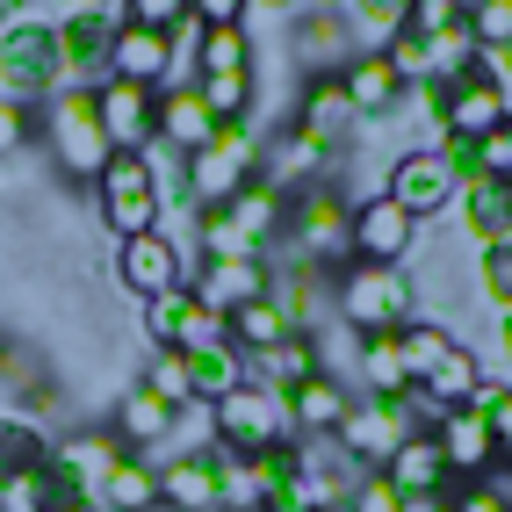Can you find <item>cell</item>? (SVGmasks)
Listing matches in <instances>:
<instances>
[{
  "instance_id": "cell-58",
  "label": "cell",
  "mask_w": 512,
  "mask_h": 512,
  "mask_svg": "<svg viewBox=\"0 0 512 512\" xmlns=\"http://www.w3.org/2000/svg\"><path fill=\"white\" fill-rule=\"evenodd\" d=\"M491 433H498V448L512 462V390H498V404H491Z\"/></svg>"
},
{
  "instance_id": "cell-16",
  "label": "cell",
  "mask_w": 512,
  "mask_h": 512,
  "mask_svg": "<svg viewBox=\"0 0 512 512\" xmlns=\"http://www.w3.org/2000/svg\"><path fill=\"white\" fill-rule=\"evenodd\" d=\"M260 174L275 181L282 195H303V188H318V181H339V159L311 138V130H275V138L260 145Z\"/></svg>"
},
{
  "instance_id": "cell-5",
  "label": "cell",
  "mask_w": 512,
  "mask_h": 512,
  "mask_svg": "<svg viewBox=\"0 0 512 512\" xmlns=\"http://www.w3.org/2000/svg\"><path fill=\"white\" fill-rule=\"evenodd\" d=\"M260 174V130L253 123H217V138L188 159V195L195 210H231V195Z\"/></svg>"
},
{
  "instance_id": "cell-54",
  "label": "cell",
  "mask_w": 512,
  "mask_h": 512,
  "mask_svg": "<svg viewBox=\"0 0 512 512\" xmlns=\"http://www.w3.org/2000/svg\"><path fill=\"white\" fill-rule=\"evenodd\" d=\"M476 159H484L491 181H512V116L491 130V138H476Z\"/></svg>"
},
{
  "instance_id": "cell-12",
  "label": "cell",
  "mask_w": 512,
  "mask_h": 512,
  "mask_svg": "<svg viewBox=\"0 0 512 512\" xmlns=\"http://www.w3.org/2000/svg\"><path fill=\"white\" fill-rule=\"evenodd\" d=\"M296 130H311L332 159H347L354 138H361V116H354V101H347V80H339V73L296 80Z\"/></svg>"
},
{
  "instance_id": "cell-22",
  "label": "cell",
  "mask_w": 512,
  "mask_h": 512,
  "mask_svg": "<svg viewBox=\"0 0 512 512\" xmlns=\"http://www.w3.org/2000/svg\"><path fill=\"white\" fill-rule=\"evenodd\" d=\"M505 116H512V101H505V87L484 80V73H462V80L448 87V101H440V123H448L455 138H491Z\"/></svg>"
},
{
  "instance_id": "cell-3",
  "label": "cell",
  "mask_w": 512,
  "mask_h": 512,
  "mask_svg": "<svg viewBox=\"0 0 512 512\" xmlns=\"http://www.w3.org/2000/svg\"><path fill=\"white\" fill-rule=\"evenodd\" d=\"M332 318L347 332H397L419 318L412 267H339L332 275Z\"/></svg>"
},
{
  "instance_id": "cell-1",
  "label": "cell",
  "mask_w": 512,
  "mask_h": 512,
  "mask_svg": "<svg viewBox=\"0 0 512 512\" xmlns=\"http://www.w3.org/2000/svg\"><path fill=\"white\" fill-rule=\"evenodd\" d=\"M289 253L296 267H318V275H339V267H354V195L339 181H318L289 195Z\"/></svg>"
},
{
  "instance_id": "cell-46",
  "label": "cell",
  "mask_w": 512,
  "mask_h": 512,
  "mask_svg": "<svg viewBox=\"0 0 512 512\" xmlns=\"http://www.w3.org/2000/svg\"><path fill=\"white\" fill-rule=\"evenodd\" d=\"M0 397H8V404L44 397V361L29 347H15V339H0Z\"/></svg>"
},
{
  "instance_id": "cell-49",
  "label": "cell",
  "mask_w": 512,
  "mask_h": 512,
  "mask_svg": "<svg viewBox=\"0 0 512 512\" xmlns=\"http://www.w3.org/2000/svg\"><path fill=\"white\" fill-rule=\"evenodd\" d=\"M383 58L397 65L404 87H426V80H433V51H426V37H412V29H397V37L383 44Z\"/></svg>"
},
{
  "instance_id": "cell-35",
  "label": "cell",
  "mask_w": 512,
  "mask_h": 512,
  "mask_svg": "<svg viewBox=\"0 0 512 512\" xmlns=\"http://www.w3.org/2000/svg\"><path fill=\"white\" fill-rule=\"evenodd\" d=\"M484 375H491V368H484V354H476V347H469V339H455V354H448V361H440V368L426 375V383H419V390H426V397L440 404V412H455V404H469L476 390H484Z\"/></svg>"
},
{
  "instance_id": "cell-24",
  "label": "cell",
  "mask_w": 512,
  "mask_h": 512,
  "mask_svg": "<svg viewBox=\"0 0 512 512\" xmlns=\"http://www.w3.org/2000/svg\"><path fill=\"white\" fill-rule=\"evenodd\" d=\"M332 275H318V267H275L267 275V303L289 318V332H325V311H332Z\"/></svg>"
},
{
  "instance_id": "cell-59",
  "label": "cell",
  "mask_w": 512,
  "mask_h": 512,
  "mask_svg": "<svg viewBox=\"0 0 512 512\" xmlns=\"http://www.w3.org/2000/svg\"><path fill=\"white\" fill-rule=\"evenodd\" d=\"M289 15H303V0H253V22H282L289 29Z\"/></svg>"
},
{
  "instance_id": "cell-19",
  "label": "cell",
  "mask_w": 512,
  "mask_h": 512,
  "mask_svg": "<svg viewBox=\"0 0 512 512\" xmlns=\"http://www.w3.org/2000/svg\"><path fill=\"white\" fill-rule=\"evenodd\" d=\"M282 404H289V433L296 440H332L347 426V412H354V390L339 383V375H311V383H296Z\"/></svg>"
},
{
  "instance_id": "cell-43",
  "label": "cell",
  "mask_w": 512,
  "mask_h": 512,
  "mask_svg": "<svg viewBox=\"0 0 512 512\" xmlns=\"http://www.w3.org/2000/svg\"><path fill=\"white\" fill-rule=\"evenodd\" d=\"M469 282H476V296L491 303V318H498V311H512V231H505V238H491V246H476Z\"/></svg>"
},
{
  "instance_id": "cell-42",
  "label": "cell",
  "mask_w": 512,
  "mask_h": 512,
  "mask_svg": "<svg viewBox=\"0 0 512 512\" xmlns=\"http://www.w3.org/2000/svg\"><path fill=\"white\" fill-rule=\"evenodd\" d=\"M37 462H51V433L29 412H0V476L8 469H37Z\"/></svg>"
},
{
  "instance_id": "cell-60",
  "label": "cell",
  "mask_w": 512,
  "mask_h": 512,
  "mask_svg": "<svg viewBox=\"0 0 512 512\" xmlns=\"http://www.w3.org/2000/svg\"><path fill=\"white\" fill-rule=\"evenodd\" d=\"M404 512H455V491H419V498H404Z\"/></svg>"
},
{
  "instance_id": "cell-31",
  "label": "cell",
  "mask_w": 512,
  "mask_h": 512,
  "mask_svg": "<svg viewBox=\"0 0 512 512\" xmlns=\"http://www.w3.org/2000/svg\"><path fill=\"white\" fill-rule=\"evenodd\" d=\"M311 375H325V354H318V332H289L282 347H267V354H253V383H267V390H296V383H311Z\"/></svg>"
},
{
  "instance_id": "cell-29",
  "label": "cell",
  "mask_w": 512,
  "mask_h": 512,
  "mask_svg": "<svg viewBox=\"0 0 512 512\" xmlns=\"http://www.w3.org/2000/svg\"><path fill=\"white\" fill-rule=\"evenodd\" d=\"M224 217H231L238 231H253L260 246L275 253V246H282V231H289V195H282L275 181H267V174H253L246 188L231 195V210H224Z\"/></svg>"
},
{
  "instance_id": "cell-11",
  "label": "cell",
  "mask_w": 512,
  "mask_h": 512,
  "mask_svg": "<svg viewBox=\"0 0 512 512\" xmlns=\"http://www.w3.org/2000/svg\"><path fill=\"white\" fill-rule=\"evenodd\" d=\"M433 440H440V455H448V476H455V484H484V476L505 469V448H498V433H491V412H476V404L440 412Z\"/></svg>"
},
{
  "instance_id": "cell-44",
  "label": "cell",
  "mask_w": 512,
  "mask_h": 512,
  "mask_svg": "<svg viewBox=\"0 0 512 512\" xmlns=\"http://www.w3.org/2000/svg\"><path fill=\"white\" fill-rule=\"evenodd\" d=\"M138 383H145L159 404H174V412H181V404H195V383H188V354H181V347H152Z\"/></svg>"
},
{
  "instance_id": "cell-13",
  "label": "cell",
  "mask_w": 512,
  "mask_h": 512,
  "mask_svg": "<svg viewBox=\"0 0 512 512\" xmlns=\"http://www.w3.org/2000/svg\"><path fill=\"white\" fill-rule=\"evenodd\" d=\"M123 0H101L94 15L80 22H58V58H65V80L73 87H101L109 80V51H116V29H123Z\"/></svg>"
},
{
  "instance_id": "cell-55",
  "label": "cell",
  "mask_w": 512,
  "mask_h": 512,
  "mask_svg": "<svg viewBox=\"0 0 512 512\" xmlns=\"http://www.w3.org/2000/svg\"><path fill=\"white\" fill-rule=\"evenodd\" d=\"M123 15L145 22V29H174V22L188 15V0H123Z\"/></svg>"
},
{
  "instance_id": "cell-40",
  "label": "cell",
  "mask_w": 512,
  "mask_h": 512,
  "mask_svg": "<svg viewBox=\"0 0 512 512\" xmlns=\"http://www.w3.org/2000/svg\"><path fill=\"white\" fill-rule=\"evenodd\" d=\"M282 339H289V318L267 296H253V303H238V311H231V347L246 354V361L267 354V347H282Z\"/></svg>"
},
{
  "instance_id": "cell-23",
  "label": "cell",
  "mask_w": 512,
  "mask_h": 512,
  "mask_svg": "<svg viewBox=\"0 0 512 512\" xmlns=\"http://www.w3.org/2000/svg\"><path fill=\"white\" fill-rule=\"evenodd\" d=\"M123 455H130V448H123L109 426H73V433L51 440V469L73 476V484H87V491H101V476H109Z\"/></svg>"
},
{
  "instance_id": "cell-20",
  "label": "cell",
  "mask_w": 512,
  "mask_h": 512,
  "mask_svg": "<svg viewBox=\"0 0 512 512\" xmlns=\"http://www.w3.org/2000/svg\"><path fill=\"white\" fill-rule=\"evenodd\" d=\"M267 275L275 267L267 260H195V275H188V289L210 303L217 318H231L238 303H253V296H267Z\"/></svg>"
},
{
  "instance_id": "cell-53",
  "label": "cell",
  "mask_w": 512,
  "mask_h": 512,
  "mask_svg": "<svg viewBox=\"0 0 512 512\" xmlns=\"http://www.w3.org/2000/svg\"><path fill=\"white\" fill-rule=\"evenodd\" d=\"M462 22V0H412V37H440V29H455Z\"/></svg>"
},
{
  "instance_id": "cell-41",
  "label": "cell",
  "mask_w": 512,
  "mask_h": 512,
  "mask_svg": "<svg viewBox=\"0 0 512 512\" xmlns=\"http://www.w3.org/2000/svg\"><path fill=\"white\" fill-rule=\"evenodd\" d=\"M195 94L210 101L217 123H246L253 116V94H260V65H253V73H195Z\"/></svg>"
},
{
  "instance_id": "cell-34",
  "label": "cell",
  "mask_w": 512,
  "mask_h": 512,
  "mask_svg": "<svg viewBox=\"0 0 512 512\" xmlns=\"http://www.w3.org/2000/svg\"><path fill=\"white\" fill-rule=\"evenodd\" d=\"M101 512H166L159 505V469L145 462V455H123L109 476H101Z\"/></svg>"
},
{
  "instance_id": "cell-61",
  "label": "cell",
  "mask_w": 512,
  "mask_h": 512,
  "mask_svg": "<svg viewBox=\"0 0 512 512\" xmlns=\"http://www.w3.org/2000/svg\"><path fill=\"white\" fill-rule=\"evenodd\" d=\"M498 361H505V375H498V383L512 390V311H498Z\"/></svg>"
},
{
  "instance_id": "cell-10",
  "label": "cell",
  "mask_w": 512,
  "mask_h": 512,
  "mask_svg": "<svg viewBox=\"0 0 512 512\" xmlns=\"http://www.w3.org/2000/svg\"><path fill=\"white\" fill-rule=\"evenodd\" d=\"M188 275H195V253L174 246L166 231H145V238H123V246H116V282L138 296V303H152V296H166V289H181Z\"/></svg>"
},
{
  "instance_id": "cell-47",
  "label": "cell",
  "mask_w": 512,
  "mask_h": 512,
  "mask_svg": "<svg viewBox=\"0 0 512 512\" xmlns=\"http://www.w3.org/2000/svg\"><path fill=\"white\" fill-rule=\"evenodd\" d=\"M0 512H51V462L0 476Z\"/></svg>"
},
{
  "instance_id": "cell-45",
  "label": "cell",
  "mask_w": 512,
  "mask_h": 512,
  "mask_svg": "<svg viewBox=\"0 0 512 512\" xmlns=\"http://www.w3.org/2000/svg\"><path fill=\"white\" fill-rule=\"evenodd\" d=\"M426 51H433V80L440 87H455L462 73H476V29H469V15L455 29H440V37H426Z\"/></svg>"
},
{
  "instance_id": "cell-15",
  "label": "cell",
  "mask_w": 512,
  "mask_h": 512,
  "mask_svg": "<svg viewBox=\"0 0 512 512\" xmlns=\"http://www.w3.org/2000/svg\"><path fill=\"white\" fill-rule=\"evenodd\" d=\"M145 332H152V347H210V339H231V318H217L210 303H202L188 282L181 289H166L145 303Z\"/></svg>"
},
{
  "instance_id": "cell-26",
  "label": "cell",
  "mask_w": 512,
  "mask_h": 512,
  "mask_svg": "<svg viewBox=\"0 0 512 512\" xmlns=\"http://www.w3.org/2000/svg\"><path fill=\"white\" fill-rule=\"evenodd\" d=\"M339 80H347V101H354L361 123H390V116L404 109V80H397V65H390L383 51H361Z\"/></svg>"
},
{
  "instance_id": "cell-30",
  "label": "cell",
  "mask_w": 512,
  "mask_h": 512,
  "mask_svg": "<svg viewBox=\"0 0 512 512\" xmlns=\"http://www.w3.org/2000/svg\"><path fill=\"white\" fill-rule=\"evenodd\" d=\"M397 390H412L397 332H361V347H354V397H397Z\"/></svg>"
},
{
  "instance_id": "cell-38",
  "label": "cell",
  "mask_w": 512,
  "mask_h": 512,
  "mask_svg": "<svg viewBox=\"0 0 512 512\" xmlns=\"http://www.w3.org/2000/svg\"><path fill=\"white\" fill-rule=\"evenodd\" d=\"M404 22H412V0H347V37H354V51H383Z\"/></svg>"
},
{
  "instance_id": "cell-39",
  "label": "cell",
  "mask_w": 512,
  "mask_h": 512,
  "mask_svg": "<svg viewBox=\"0 0 512 512\" xmlns=\"http://www.w3.org/2000/svg\"><path fill=\"white\" fill-rule=\"evenodd\" d=\"M195 260H267V246L253 231H238L224 210H202L195 217Z\"/></svg>"
},
{
  "instance_id": "cell-17",
  "label": "cell",
  "mask_w": 512,
  "mask_h": 512,
  "mask_svg": "<svg viewBox=\"0 0 512 512\" xmlns=\"http://www.w3.org/2000/svg\"><path fill=\"white\" fill-rule=\"evenodd\" d=\"M94 101H101V130H109V145H116V152H145V145L159 138V87L101 80Z\"/></svg>"
},
{
  "instance_id": "cell-48",
  "label": "cell",
  "mask_w": 512,
  "mask_h": 512,
  "mask_svg": "<svg viewBox=\"0 0 512 512\" xmlns=\"http://www.w3.org/2000/svg\"><path fill=\"white\" fill-rule=\"evenodd\" d=\"M29 145H37V101L0 94V159H22Z\"/></svg>"
},
{
  "instance_id": "cell-51",
  "label": "cell",
  "mask_w": 512,
  "mask_h": 512,
  "mask_svg": "<svg viewBox=\"0 0 512 512\" xmlns=\"http://www.w3.org/2000/svg\"><path fill=\"white\" fill-rule=\"evenodd\" d=\"M469 29H476V51H505L512 44V0H476Z\"/></svg>"
},
{
  "instance_id": "cell-62",
  "label": "cell",
  "mask_w": 512,
  "mask_h": 512,
  "mask_svg": "<svg viewBox=\"0 0 512 512\" xmlns=\"http://www.w3.org/2000/svg\"><path fill=\"white\" fill-rule=\"evenodd\" d=\"M303 8H325V15H347V0H303Z\"/></svg>"
},
{
  "instance_id": "cell-57",
  "label": "cell",
  "mask_w": 512,
  "mask_h": 512,
  "mask_svg": "<svg viewBox=\"0 0 512 512\" xmlns=\"http://www.w3.org/2000/svg\"><path fill=\"white\" fill-rule=\"evenodd\" d=\"M101 8V0H29V15H37V22H80V15H94Z\"/></svg>"
},
{
  "instance_id": "cell-8",
  "label": "cell",
  "mask_w": 512,
  "mask_h": 512,
  "mask_svg": "<svg viewBox=\"0 0 512 512\" xmlns=\"http://www.w3.org/2000/svg\"><path fill=\"white\" fill-rule=\"evenodd\" d=\"M419 246H426V224L404 217L383 188L354 195V267H412Z\"/></svg>"
},
{
  "instance_id": "cell-18",
  "label": "cell",
  "mask_w": 512,
  "mask_h": 512,
  "mask_svg": "<svg viewBox=\"0 0 512 512\" xmlns=\"http://www.w3.org/2000/svg\"><path fill=\"white\" fill-rule=\"evenodd\" d=\"M289 58L303 65V80H311V73H347L361 51H354V37H347V15L303 8V15H289Z\"/></svg>"
},
{
  "instance_id": "cell-25",
  "label": "cell",
  "mask_w": 512,
  "mask_h": 512,
  "mask_svg": "<svg viewBox=\"0 0 512 512\" xmlns=\"http://www.w3.org/2000/svg\"><path fill=\"white\" fill-rule=\"evenodd\" d=\"M174 73V44L166 29H145V22H123L116 29V51H109V80H138V87H166Z\"/></svg>"
},
{
  "instance_id": "cell-63",
  "label": "cell",
  "mask_w": 512,
  "mask_h": 512,
  "mask_svg": "<svg viewBox=\"0 0 512 512\" xmlns=\"http://www.w3.org/2000/svg\"><path fill=\"white\" fill-rule=\"evenodd\" d=\"M29 8V0H0V22H8V15H22Z\"/></svg>"
},
{
  "instance_id": "cell-4",
  "label": "cell",
  "mask_w": 512,
  "mask_h": 512,
  "mask_svg": "<svg viewBox=\"0 0 512 512\" xmlns=\"http://www.w3.org/2000/svg\"><path fill=\"white\" fill-rule=\"evenodd\" d=\"M65 80V58H58V29L37 15H8L0 22V94H22V101H51Z\"/></svg>"
},
{
  "instance_id": "cell-33",
  "label": "cell",
  "mask_w": 512,
  "mask_h": 512,
  "mask_svg": "<svg viewBox=\"0 0 512 512\" xmlns=\"http://www.w3.org/2000/svg\"><path fill=\"white\" fill-rule=\"evenodd\" d=\"M188 383H195V404H217L224 390L253 383V361L231 339H210V347H188Z\"/></svg>"
},
{
  "instance_id": "cell-56",
  "label": "cell",
  "mask_w": 512,
  "mask_h": 512,
  "mask_svg": "<svg viewBox=\"0 0 512 512\" xmlns=\"http://www.w3.org/2000/svg\"><path fill=\"white\" fill-rule=\"evenodd\" d=\"M188 15L202 29H224V22H253V0H188Z\"/></svg>"
},
{
  "instance_id": "cell-6",
  "label": "cell",
  "mask_w": 512,
  "mask_h": 512,
  "mask_svg": "<svg viewBox=\"0 0 512 512\" xmlns=\"http://www.w3.org/2000/svg\"><path fill=\"white\" fill-rule=\"evenodd\" d=\"M210 419H217V448H231V455H267V448H282V440H296L282 390H267V383L224 390L210 404Z\"/></svg>"
},
{
  "instance_id": "cell-37",
  "label": "cell",
  "mask_w": 512,
  "mask_h": 512,
  "mask_svg": "<svg viewBox=\"0 0 512 512\" xmlns=\"http://www.w3.org/2000/svg\"><path fill=\"white\" fill-rule=\"evenodd\" d=\"M455 339L462 332H448L440 318H412V325H397V347H404V375H412V383H426V375L440 368L455 354Z\"/></svg>"
},
{
  "instance_id": "cell-21",
  "label": "cell",
  "mask_w": 512,
  "mask_h": 512,
  "mask_svg": "<svg viewBox=\"0 0 512 512\" xmlns=\"http://www.w3.org/2000/svg\"><path fill=\"white\" fill-rule=\"evenodd\" d=\"M440 224H448V231H462L469 238V246H491V238H505L512 231V181H469L462 195H455V210L448 217H440Z\"/></svg>"
},
{
  "instance_id": "cell-7",
  "label": "cell",
  "mask_w": 512,
  "mask_h": 512,
  "mask_svg": "<svg viewBox=\"0 0 512 512\" xmlns=\"http://www.w3.org/2000/svg\"><path fill=\"white\" fill-rule=\"evenodd\" d=\"M94 217L116 231V246H123V238L159 231V188H152V166L138 152H116L94 174Z\"/></svg>"
},
{
  "instance_id": "cell-32",
  "label": "cell",
  "mask_w": 512,
  "mask_h": 512,
  "mask_svg": "<svg viewBox=\"0 0 512 512\" xmlns=\"http://www.w3.org/2000/svg\"><path fill=\"white\" fill-rule=\"evenodd\" d=\"M390 484L404 491V498H419V491H455V476H448V455H440V440L433 433H412L404 448L390 455Z\"/></svg>"
},
{
  "instance_id": "cell-27",
  "label": "cell",
  "mask_w": 512,
  "mask_h": 512,
  "mask_svg": "<svg viewBox=\"0 0 512 512\" xmlns=\"http://www.w3.org/2000/svg\"><path fill=\"white\" fill-rule=\"evenodd\" d=\"M159 505H166V512H224L210 448H202V455H174V462H159Z\"/></svg>"
},
{
  "instance_id": "cell-14",
  "label": "cell",
  "mask_w": 512,
  "mask_h": 512,
  "mask_svg": "<svg viewBox=\"0 0 512 512\" xmlns=\"http://www.w3.org/2000/svg\"><path fill=\"white\" fill-rule=\"evenodd\" d=\"M109 433L123 440L130 455H145L152 469H159V462H174V404H159L145 383L116 390V404H109Z\"/></svg>"
},
{
  "instance_id": "cell-50",
  "label": "cell",
  "mask_w": 512,
  "mask_h": 512,
  "mask_svg": "<svg viewBox=\"0 0 512 512\" xmlns=\"http://www.w3.org/2000/svg\"><path fill=\"white\" fill-rule=\"evenodd\" d=\"M339 512H404V491L390 484L383 469H361V476H354V491H347V505H339Z\"/></svg>"
},
{
  "instance_id": "cell-9",
  "label": "cell",
  "mask_w": 512,
  "mask_h": 512,
  "mask_svg": "<svg viewBox=\"0 0 512 512\" xmlns=\"http://www.w3.org/2000/svg\"><path fill=\"white\" fill-rule=\"evenodd\" d=\"M383 195L397 202L404 217H419V224H440L455 210V174H448V159H440L433 145H404L397 159H390V174H383Z\"/></svg>"
},
{
  "instance_id": "cell-36",
  "label": "cell",
  "mask_w": 512,
  "mask_h": 512,
  "mask_svg": "<svg viewBox=\"0 0 512 512\" xmlns=\"http://www.w3.org/2000/svg\"><path fill=\"white\" fill-rule=\"evenodd\" d=\"M260 44H253V22H224V29H202V51H195V73H253Z\"/></svg>"
},
{
  "instance_id": "cell-2",
  "label": "cell",
  "mask_w": 512,
  "mask_h": 512,
  "mask_svg": "<svg viewBox=\"0 0 512 512\" xmlns=\"http://www.w3.org/2000/svg\"><path fill=\"white\" fill-rule=\"evenodd\" d=\"M37 138L51 145L58 174H73V181H87V188H94L101 166L116 159L109 130H101V101H94V87H58L51 101H37Z\"/></svg>"
},
{
  "instance_id": "cell-52",
  "label": "cell",
  "mask_w": 512,
  "mask_h": 512,
  "mask_svg": "<svg viewBox=\"0 0 512 512\" xmlns=\"http://www.w3.org/2000/svg\"><path fill=\"white\" fill-rule=\"evenodd\" d=\"M455 512H512V476H484V484H455Z\"/></svg>"
},
{
  "instance_id": "cell-28",
  "label": "cell",
  "mask_w": 512,
  "mask_h": 512,
  "mask_svg": "<svg viewBox=\"0 0 512 512\" xmlns=\"http://www.w3.org/2000/svg\"><path fill=\"white\" fill-rule=\"evenodd\" d=\"M159 138L174 145V152H202L217 138V116H210V101H202L195 87H159Z\"/></svg>"
}]
</instances>
